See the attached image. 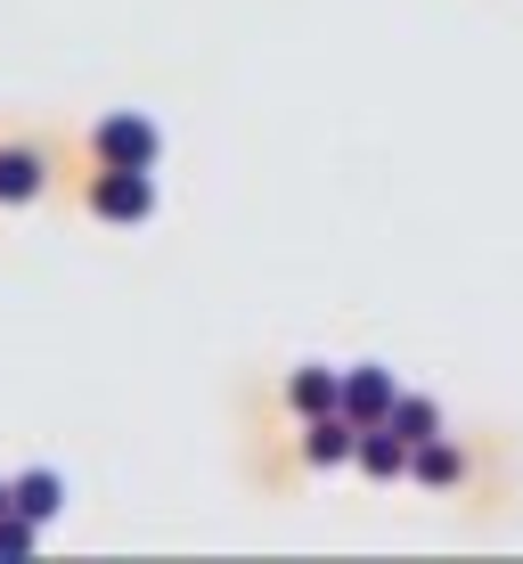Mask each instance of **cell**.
<instances>
[{"instance_id": "1", "label": "cell", "mask_w": 523, "mask_h": 564, "mask_svg": "<svg viewBox=\"0 0 523 564\" xmlns=\"http://www.w3.org/2000/svg\"><path fill=\"white\" fill-rule=\"evenodd\" d=\"M90 213H99V221H148V213H156V172L107 164L99 181H90Z\"/></svg>"}, {"instance_id": "2", "label": "cell", "mask_w": 523, "mask_h": 564, "mask_svg": "<svg viewBox=\"0 0 523 564\" xmlns=\"http://www.w3.org/2000/svg\"><path fill=\"white\" fill-rule=\"evenodd\" d=\"M99 164H140V172H156V155H164V131L148 123V115H107L99 123Z\"/></svg>"}, {"instance_id": "3", "label": "cell", "mask_w": 523, "mask_h": 564, "mask_svg": "<svg viewBox=\"0 0 523 564\" xmlns=\"http://www.w3.org/2000/svg\"><path fill=\"white\" fill-rule=\"evenodd\" d=\"M393 368H344V417L352 425H384L393 417Z\"/></svg>"}, {"instance_id": "4", "label": "cell", "mask_w": 523, "mask_h": 564, "mask_svg": "<svg viewBox=\"0 0 523 564\" xmlns=\"http://www.w3.org/2000/svg\"><path fill=\"white\" fill-rule=\"evenodd\" d=\"M352 466H360V475H377V482H393V475H410V442H401L393 425H360Z\"/></svg>"}, {"instance_id": "5", "label": "cell", "mask_w": 523, "mask_h": 564, "mask_svg": "<svg viewBox=\"0 0 523 564\" xmlns=\"http://www.w3.org/2000/svg\"><path fill=\"white\" fill-rule=\"evenodd\" d=\"M352 442H360V425L344 410H327V417L303 425V458H312V466H344V458H352Z\"/></svg>"}, {"instance_id": "6", "label": "cell", "mask_w": 523, "mask_h": 564, "mask_svg": "<svg viewBox=\"0 0 523 564\" xmlns=\"http://www.w3.org/2000/svg\"><path fill=\"white\" fill-rule=\"evenodd\" d=\"M286 401H295V417H327V410H344V368H295Z\"/></svg>"}, {"instance_id": "7", "label": "cell", "mask_w": 523, "mask_h": 564, "mask_svg": "<svg viewBox=\"0 0 523 564\" xmlns=\"http://www.w3.org/2000/svg\"><path fill=\"white\" fill-rule=\"evenodd\" d=\"M410 475L425 482V491H450V482H467V451H458V442H417L410 451Z\"/></svg>"}, {"instance_id": "8", "label": "cell", "mask_w": 523, "mask_h": 564, "mask_svg": "<svg viewBox=\"0 0 523 564\" xmlns=\"http://www.w3.org/2000/svg\"><path fill=\"white\" fill-rule=\"evenodd\" d=\"M33 197H42V155L0 148V205H33Z\"/></svg>"}, {"instance_id": "9", "label": "cell", "mask_w": 523, "mask_h": 564, "mask_svg": "<svg viewBox=\"0 0 523 564\" xmlns=\"http://www.w3.org/2000/svg\"><path fill=\"white\" fill-rule=\"evenodd\" d=\"M9 491H17V516H33V523H50L57 508H66V482H57L50 466H33V475H17Z\"/></svg>"}, {"instance_id": "10", "label": "cell", "mask_w": 523, "mask_h": 564, "mask_svg": "<svg viewBox=\"0 0 523 564\" xmlns=\"http://www.w3.org/2000/svg\"><path fill=\"white\" fill-rule=\"evenodd\" d=\"M384 425H393V434L417 451V442H434V434H442V410H434L425 393H393V417H384Z\"/></svg>"}, {"instance_id": "11", "label": "cell", "mask_w": 523, "mask_h": 564, "mask_svg": "<svg viewBox=\"0 0 523 564\" xmlns=\"http://www.w3.org/2000/svg\"><path fill=\"white\" fill-rule=\"evenodd\" d=\"M33 532H42V523L9 508V516H0V556H25V549H33Z\"/></svg>"}, {"instance_id": "12", "label": "cell", "mask_w": 523, "mask_h": 564, "mask_svg": "<svg viewBox=\"0 0 523 564\" xmlns=\"http://www.w3.org/2000/svg\"><path fill=\"white\" fill-rule=\"evenodd\" d=\"M9 508H17V491H9V482H0V516H9Z\"/></svg>"}]
</instances>
